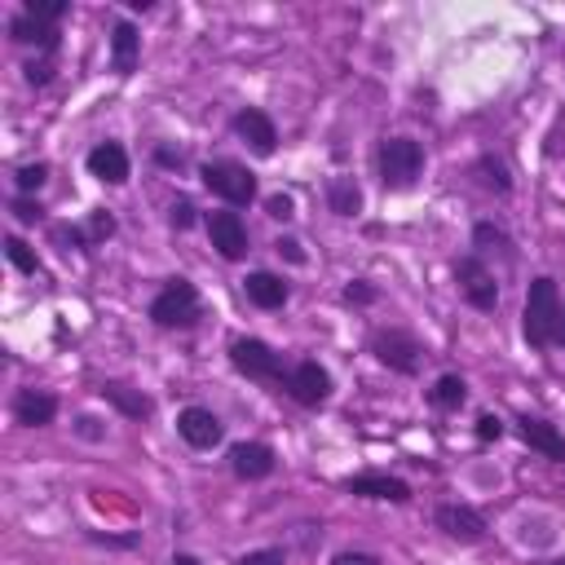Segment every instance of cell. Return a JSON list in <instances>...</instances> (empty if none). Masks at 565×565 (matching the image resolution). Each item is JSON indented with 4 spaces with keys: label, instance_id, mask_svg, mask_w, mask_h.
Instances as JSON below:
<instances>
[{
    "label": "cell",
    "instance_id": "obj_1",
    "mask_svg": "<svg viewBox=\"0 0 565 565\" xmlns=\"http://www.w3.org/2000/svg\"><path fill=\"white\" fill-rule=\"evenodd\" d=\"M561 291L552 278H534L530 291H525V309H521V331L534 349H547L556 344V331H561Z\"/></svg>",
    "mask_w": 565,
    "mask_h": 565
},
{
    "label": "cell",
    "instance_id": "obj_2",
    "mask_svg": "<svg viewBox=\"0 0 565 565\" xmlns=\"http://www.w3.org/2000/svg\"><path fill=\"white\" fill-rule=\"evenodd\" d=\"M62 18H66V0H26L9 22V40L13 44H40L44 53H53Z\"/></svg>",
    "mask_w": 565,
    "mask_h": 565
},
{
    "label": "cell",
    "instance_id": "obj_3",
    "mask_svg": "<svg viewBox=\"0 0 565 565\" xmlns=\"http://www.w3.org/2000/svg\"><path fill=\"white\" fill-rule=\"evenodd\" d=\"M424 172V146L415 137H384L380 141V181L384 190H411Z\"/></svg>",
    "mask_w": 565,
    "mask_h": 565
},
{
    "label": "cell",
    "instance_id": "obj_4",
    "mask_svg": "<svg viewBox=\"0 0 565 565\" xmlns=\"http://www.w3.org/2000/svg\"><path fill=\"white\" fill-rule=\"evenodd\" d=\"M203 185H207L216 199H225L230 207H247V203L256 199V177H252L243 163H234V159H212V163H203Z\"/></svg>",
    "mask_w": 565,
    "mask_h": 565
},
{
    "label": "cell",
    "instance_id": "obj_5",
    "mask_svg": "<svg viewBox=\"0 0 565 565\" xmlns=\"http://www.w3.org/2000/svg\"><path fill=\"white\" fill-rule=\"evenodd\" d=\"M150 318L159 327H194L199 322V291L185 278H168L163 291L150 300Z\"/></svg>",
    "mask_w": 565,
    "mask_h": 565
},
{
    "label": "cell",
    "instance_id": "obj_6",
    "mask_svg": "<svg viewBox=\"0 0 565 565\" xmlns=\"http://www.w3.org/2000/svg\"><path fill=\"white\" fill-rule=\"evenodd\" d=\"M230 362L247 375V380H265V384H274V388H282V375H287V362L265 344V340H252V335H243V340H234L230 344Z\"/></svg>",
    "mask_w": 565,
    "mask_h": 565
},
{
    "label": "cell",
    "instance_id": "obj_7",
    "mask_svg": "<svg viewBox=\"0 0 565 565\" xmlns=\"http://www.w3.org/2000/svg\"><path fill=\"white\" fill-rule=\"evenodd\" d=\"M455 282L463 291V300L481 313H494L499 305V282H494V269L481 260V256H459L455 260Z\"/></svg>",
    "mask_w": 565,
    "mask_h": 565
},
{
    "label": "cell",
    "instance_id": "obj_8",
    "mask_svg": "<svg viewBox=\"0 0 565 565\" xmlns=\"http://www.w3.org/2000/svg\"><path fill=\"white\" fill-rule=\"evenodd\" d=\"M371 353H375L388 371H402V375H415L419 362H424V344H419L411 331H402V327L375 331V335H371Z\"/></svg>",
    "mask_w": 565,
    "mask_h": 565
},
{
    "label": "cell",
    "instance_id": "obj_9",
    "mask_svg": "<svg viewBox=\"0 0 565 565\" xmlns=\"http://www.w3.org/2000/svg\"><path fill=\"white\" fill-rule=\"evenodd\" d=\"M282 393H287V397H296L300 406H322V402L331 397V375H327L313 358L291 362V366H287V375H282Z\"/></svg>",
    "mask_w": 565,
    "mask_h": 565
},
{
    "label": "cell",
    "instance_id": "obj_10",
    "mask_svg": "<svg viewBox=\"0 0 565 565\" xmlns=\"http://www.w3.org/2000/svg\"><path fill=\"white\" fill-rule=\"evenodd\" d=\"M433 521H437V530H446L459 543H481L486 539V516L472 503H437Z\"/></svg>",
    "mask_w": 565,
    "mask_h": 565
},
{
    "label": "cell",
    "instance_id": "obj_11",
    "mask_svg": "<svg viewBox=\"0 0 565 565\" xmlns=\"http://www.w3.org/2000/svg\"><path fill=\"white\" fill-rule=\"evenodd\" d=\"M207 238L225 260H243L247 252V225L238 212H207Z\"/></svg>",
    "mask_w": 565,
    "mask_h": 565
},
{
    "label": "cell",
    "instance_id": "obj_12",
    "mask_svg": "<svg viewBox=\"0 0 565 565\" xmlns=\"http://www.w3.org/2000/svg\"><path fill=\"white\" fill-rule=\"evenodd\" d=\"M177 433H181V441L194 446V450H212V446L225 437L221 419H216L207 406H185V411L177 415Z\"/></svg>",
    "mask_w": 565,
    "mask_h": 565
},
{
    "label": "cell",
    "instance_id": "obj_13",
    "mask_svg": "<svg viewBox=\"0 0 565 565\" xmlns=\"http://www.w3.org/2000/svg\"><path fill=\"white\" fill-rule=\"evenodd\" d=\"M349 494H362V499H384V503H406L411 499V486L402 477H388V472H358L344 481Z\"/></svg>",
    "mask_w": 565,
    "mask_h": 565
},
{
    "label": "cell",
    "instance_id": "obj_14",
    "mask_svg": "<svg viewBox=\"0 0 565 565\" xmlns=\"http://www.w3.org/2000/svg\"><path fill=\"white\" fill-rule=\"evenodd\" d=\"M234 132H238L256 154H274V146H278V128H274V119H269L265 110H256V106H247V110L234 115Z\"/></svg>",
    "mask_w": 565,
    "mask_h": 565
},
{
    "label": "cell",
    "instance_id": "obj_15",
    "mask_svg": "<svg viewBox=\"0 0 565 565\" xmlns=\"http://www.w3.org/2000/svg\"><path fill=\"white\" fill-rule=\"evenodd\" d=\"M274 450L265 446V441H238V446H230V468H234V477H243V481H260V477H269L274 472Z\"/></svg>",
    "mask_w": 565,
    "mask_h": 565
},
{
    "label": "cell",
    "instance_id": "obj_16",
    "mask_svg": "<svg viewBox=\"0 0 565 565\" xmlns=\"http://www.w3.org/2000/svg\"><path fill=\"white\" fill-rule=\"evenodd\" d=\"M53 415H57V397L44 388H22L13 397V419L22 428H44V424H53Z\"/></svg>",
    "mask_w": 565,
    "mask_h": 565
},
{
    "label": "cell",
    "instance_id": "obj_17",
    "mask_svg": "<svg viewBox=\"0 0 565 565\" xmlns=\"http://www.w3.org/2000/svg\"><path fill=\"white\" fill-rule=\"evenodd\" d=\"M88 172H93L97 181H106V185H124V181H128V154H124V146H119V141L93 146V150H88Z\"/></svg>",
    "mask_w": 565,
    "mask_h": 565
},
{
    "label": "cell",
    "instance_id": "obj_18",
    "mask_svg": "<svg viewBox=\"0 0 565 565\" xmlns=\"http://www.w3.org/2000/svg\"><path fill=\"white\" fill-rule=\"evenodd\" d=\"M137 57H141V35H137L132 22L119 18L110 26V66H115V75H132L137 71Z\"/></svg>",
    "mask_w": 565,
    "mask_h": 565
},
{
    "label": "cell",
    "instance_id": "obj_19",
    "mask_svg": "<svg viewBox=\"0 0 565 565\" xmlns=\"http://www.w3.org/2000/svg\"><path fill=\"white\" fill-rule=\"evenodd\" d=\"M243 291H247V300L260 305V309H278V305L287 300V282H282L278 274H265V269L247 274V278H243Z\"/></svg>",
    "mask_w": 565,
    "mask_h": 565
},
{
    "label": "cell",
    "instance_id": "obj_20",
    "mask_svg": "<svg viewBox=\"0 0 565 565\" xmlns=\"http://www.w3.org/2000/svg\"><path fill=\"white\" fill-rule=\"evenodd\" d=\"M521 437H525V446H534V450H543L547 459H565V437L556 433V424H547V419H521Z\"/></svg>",
    "mask_w": 565,
    "mask_h": 565
},
{
    "label": "cell",
    "instance_id": "obj_21",
    "mask_svg": "<svg viewBox=\"0 0 565 565\" xmlns=\"http://www.w3.org/2000/svg\"><path fill=\"white\" fill-rule=\"evenodd\" d=\"M97 393H102L110 406H119V415H128V419H146V415L154 411L146 393H137V388H128V384H115V380H106Z\"/></svg>",
    "mask_w": 565,
    "mask_h": 565
},
{
    "label": "cell",
    "instance_id": "obj_22",
    "mask_svg": "<svg viewBox=\"0 0 565 565\" xmlns=\"http://www.w3.org/2000/svg\"><path fill=\"white\" fill-rule=\"evenodd\" d=\"M428 402H433L437 411H459V406L468 402V384H463L459 375H441V380L428 388Z\"/></svg>",
    "mask_w": 565,
    "mask_h": 565
},
{
    "label": "cell",
    "instance_id": "obj_23",
    "mask_svg": "<svg viewBox=\"0 0 565 565\" xmlns=\"http://www.w3.org/2000/svg\"><path fill=\"white\" fill-rule=\"evenodd\" d=\"M327 203H331V212H335V216H353V212L362 207V190H358L353 181L335 177V181L327 185Z\"/></svg>",
    "mask_w": 565,
    "mask_h": 565
},
{
    "label": "cell",
    "instance_id": "obj_24",
    "mask_svg": "<svg viewBox=\"0 0 565 565\" xmlns=\"http://www.w3.org/2000/svg\"><path fill=\"white\" fill-rule=\"evenodd\" d=\"M472 243H477V247H499V252H508V256H512V238H508L503 230H494L490 221H481V225L472 230Z\"/></svg>",
    "mask_w": 565,
    "mask_h": 565
},
{
    "label": "cell",
    "instance_id": "obj_25",
    "mask_svg": "<svg viewBox=\"0 0 565 565\" xmlns=\"http://www.w3.org/2000/svg\"><path fill=\"white\" fill-rule=\"evenodd\" d=\"M477 168L486 172L481 181H486L490 190H499V194H508V185H512V181H508V172H503V163H499V159H490V154H481V159H477Z\"/></svg>",
    "mask_w": 565,
    "mask_h": 565
},
{
    "label": "cell",
    "instance_id": "obj_26",
    "mask_svg": "<svg viewBox=\"0 0 565 565\" xmlns=\"http://www.w3.org/2000/svg\"><path fill=\"white\" fill-rule=\"evenodd\" d=\"M4 256H9L22 274H35V252H31L22 238H13V234H9V238H4Z\"/></svg>",
    "mask_w": 565,
    "mask_h": 565
},
{
    "label": "cell",
    "instance_id": "obj_27",
    "mask_svg": "<svg viewBox=\"0 0 565 565\" xmlns=\"http://www.w3.org/2000/svg\"><path fill=\"white\" fill-rule=\"evenodd\" d=\"M44 177H49V163H22V168H18V190L31 194V190L44 185Z\"/></svg>",
    "mask_w": 565,
    "mask_h": 565
},
{
    "label": "cell",
    "instance_id": "obj_28",
    "mask_svg": "<svg viewBox=\"0 0 565 565\" xmlns=\"http://www.w3.org/2000/svg\"><path fill=\"white\" fill-rule=\"evenodd\" d=\"M238 565H287V556H282V547H256V552L238 556Z\"/></svg>",
    "mask_w": 565,
    "mask_h": 565
},
{
    "label": "cell",
    "instance_id": "obj_29",
    "mask_svg": "<svg viewBox=\"0 0 565 565\" xmlns=\"http://www.w3.org/2000/svg\"><path fill=\"white\" fill-rule=\"evenodd\" d=\"M331 565H380V556H371V552H335Z\"/></svg>",
    "mask_w": 565,
    "mask_h": 565
},
{
    "label": "cell",
    "instance_id": "obj_30",
    "mask_svg": "<svg viewBox=\"0 0 565 565\" xmlns=\"http://www.w3.org/2000/svg\"><path fill=\"white\" fill-rule=\"evenodd\" d=\"M26 79L31 84H49L53 79V62H26Z\"/></svg>",
    "mask_w": 565,
    "mask_h": 565
},
{
    "label": "cell",
    "instance_id": "obj_31",
    "mask_svg": "<svg viewBox=\"0 0 565 565\" xmlns=\"http://www.w3.org/2000/svg\"><path fill=\"white\" fill-rule=\"evenodd\" d=\"M499 433H503L499 415H481V419H477V437H481V441H490V437H499Z\"/></svg>",
    "mask_w": 565,
    "mask_h": 565
},
{
    "label": "cell",
    "instance_id": "obj_32",
    "mask_svg": "<svg viewBox=\"0 0 565 565\" xmlns=\"http://www.w3.org/2000/svg\"><path fill=\"white\" fill-rule=\"evenodd\" d=\"M265 207H269V216H278V221H287V216H291V199H287V194H274Z\"/></svg>",
    "mask_w": 565,
    "mask_h": 565
},
{
    "label": "cell",
    "instance_id": "obj_33",
    "mask_svg": "<svg viewBox=\"0 0 565 565\" xmlns=\"http://www.w3.org/2000/svg\"><path fill=\"white\" fill-rule=\"evenodd\" d=\"M13 216H18V221H35V216H40V207H35L31 199H13Z\"/></svg>",
    "mask_w": 565,
    "mask_h": 565
},
{
    "label": "cell",
    "instance_id": "obj_34",
    "mask_svg": "<svg viewBox=\"0 0 565 565\" xmlns=\"http://www.w3.org/2000/svg\"><path fill=\"white\" fill-rule=\"evenodd\" d=\"M274 247H278V252H287V256H291V260H296V265H300V260H305V252H300V243H296V238H278V243H274Z\"/></svg>",
    "mask_w": 565,
    "mask_h": 565
},
{
    "label": "cell",
    "instance_id": "obj_35",
    "mask_svg": "<svg viewBox=\"0 0 565 565\" xmlns=\"http://www.w3.org/2000/svg\"><path fill=\"white\" fill-rule=\"evenodd\" d=\"M190 212H194L190 203H177V207H172V225H190Z\"/></svg>",
    "mask_w": 565,
    "mask_h": 565
},
{
    "label": "cell",
    "instance_id": "obj_36",
    "mask_svg": "<svg viewBox=\"0 0 565 565\" xmlns=\"http://www.w3.org/2000/svg\"><path fill=\"white\" fill-rule=\"evenodd\" d=\"M344 296H349V300H371V287H349Z\"/></svg>",
    "mask_w": 565,
    "mask_h": 565
},
{
    "label": "cell",
    "instance_id": "obj_37",
    "mask_svg": "<svg viewBox=\"0 0 565 565\" xmlns=\"http://www.w3.org/2000/svg\"><path fill=\"white\" fill-rule=\"evenodd\" d=\"M556 344L565 349V305H561V331H556Z\"/></svg>",
    "mask_w": 565,
    "mask_h": 565
},
{
    "label": "cell",
    "instance_id": "obj_38",
    "mask_svg": "<svg viewBox=\"0 0 565 565\" xmlns=\"http://www.w3.org/2000/svg\"><path fill=\"white\" fill-rule=\"evenodd\" d=\"M172 565H194V561H190V556H177V561H172Z\"/></svg>",
    "mask_w": 565,
    "mask_h": 565
},
{
    "label": "cell",
    "instance_id": "obj_39",
    "mask_svg": "<svg viewBox=\"0 0 565 565\" xmlns=\"http://www.w3.org/2000/svg\"><path fill=\"white\" fill-rule=\"evenodd\" d=\"M547 565H565V556H561V561H547Z\"/></svg>",
    "mask_w": 565,
    "mask_h": 565
}]
</instances>
